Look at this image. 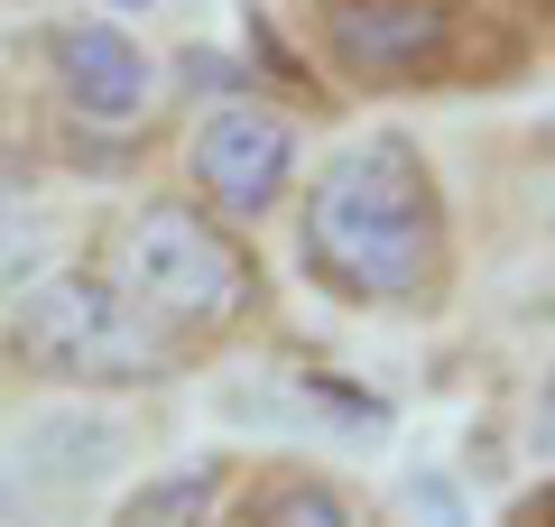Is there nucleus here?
Returning <instances> with one entry per match:
<instances>
[{
	"label": "nucleus",
	"instance_id": "f257e3e1",
	"mask_svg": "<svg viewBox=\"0 0 555 527\" xmlns=\"http://www.w3.org/2000/svg\"><path fill=\"white\" fill-rule=\"evenodd\" d=\"M287 241L306 287L371 324H436L463 296L454 195L416 130H352L324 157H306Z\"/></svg>",
	"mask_w": 555,
	"mask_h": 527
},
{
	"label": "nucleus",
	"instance_id": "f03ea898",
	"mask_svg": "<svg viewBox=\"0 0 555 527\" xmlns=\"http://www.w3.org/2000/svg\"><path fill=\"white\" fill-rule=\"evenodd\" d=\"M297 20L334 93L371 102L518 93L546 65V38L509 0H297Z\"/></svg>",
	"mask_w": 555,
	"mask_h": 527
},
{
	"label": "nucleus",
	"instance_id": "7ed1b4c3",
	"mask_svg": "<svg viewBox=\"0 0 555 527\" xmlns=\"http://www.w3.org/2000/svg\"><path fill=\"white\" fill-rule=\"evenodd\" d=\"M93 259L112 269V287L130 296L185 361H222V351L259 343L269 333V259L250 232L214 222L195 195L158 185V195H130L112 222L93 232Z\"/></svg>",
	"mask_w": 555,
	"mask_h": 527
},
{
	"label": "nucleus",
	"instance_id": "20e7f679",
	"mask_svg": "<svg viewBox=\"0 0 555 527\" xmlns=\"http://www.w3.org/2000/svg\"><path fill=\"white\" fill-rule=\"evenodd\" d=\"M0 371L65 398H139L185 380L195 361L112 287V269L93 250H75V259H47L20 287V306L0 314Z\"/></svg>",
	"mask_w": 555,
	"mask_h": 527
},
{
	"label": "nucleus",
	"instance_id": "39448f33",
	"mask_svg": "<svg viewBox=\"0 0 555 527\" xmlns=\"http://www.w3.org/2000/svg\"><path fill=\"white\" fill-rule=\"evenodd\" d=\"M38 102L56 149H75V167L93 176H130L139 157L167 139V56L139 38L112 10H83V20H47L38 28Z\"/></svg>",
	"mask_w": 555,
	"mask_h": 527
},
{
	"label": "nucleus",
	"instance_id": "423d86ee",
	"mask_svg": "<svg viewBox=\"0 0 555 527\" xmlns=\"http://www.w3.org/2000/svg\"><path fill=\"white\" fill-rule=\"evenodd\" d=\"M306 185V120L269 93H232L204 102L195 130L177 139V195H195L214 222L232 232H259L297 204Z\"/></svg>",
	"mask_w": 555,
	"mask_h": 527
},
{
	"label": "nucleus",
	"instance_id": "0eeeda50",
	"mask_svg": "<svg viewBox=\"0 0 555 527\" xmlns=\"http://www.w3.org/2000/svg\"><path fill=\"white\" fill-rule=\"evenodd\" d=\"M222 518L232 527H371V509H361L352 481H334L324 463H297V453H241Z\"/></svg>",
	"mask_w": 555,
	"mask_h": 527
},
{
	"label": "nucleus",
	"instance_id": "6e6552de",
	"mask_svg": "<svg viewBox=\"0 0 555 527\" xmlns=\"http://www.w3.org/2000/svg\"><path fill=\"white\" fill-rule=\"evenodd\" d=\"M232 472H241V453H195V463H167V472H149V481L120 490L102 527H222Z\"/></svg>",
	"mask_w": 555,
	"mask_h": 527
},
{
	"label": "nucleus",
	"instance_id": "1a4fd4ad",
	"mask_svg": "<svg viewBox=\"0 0 555 527\" xmlns=\"http://www.w3.org/2000/svg\"><path fill=\"white\" fill-rule=\"evenodd\" d=\"M47 269V204L28 185H0V314L20 306V287Z\"/></svg>",
	"mask_w": 555,
	"mask_h": 527
},
{
	"label": "nucleus",
	"instance_id": "9d476101",
	"mask_svg": "<svg viewBox=\"0 0 555 527\" xmlns=\"http://www.w3.org/2000/svg\"><path fill=\"white\" fill-rule=\"evenodd\" d=\"M398 509H416L426 527H473V509H463V490L444 481V472H408V490H398Z\"/></svg>",
	"mask_w": 555,
	"mask_h": 527
},
{
	"label": "nucleus",
	"instance_id": "9b49d317",
	"mask_svg": "<svg viewBox=\"0 0 555 527\" xmlns=\"http://www.w3.org/2000/svg\"><path fill=\"white\" fill-rule=\"evenodd\" d=\"M20 149H28V112L10 102V83H0V185H20Z\"/></svg>",
	"mask_w": 555,
	"mask_h": 527
},
{
	"label": "nucleus",
	"instance_id": "f8f14e48",
	"mask_svg": "<svg viewBox=\"0 0 555 527\" xmlns=\"http://www.w3.org/2000/svg\"><path fill=\"white\" fill-rule=\"evenodd\" d=\"M500 527H555V472H546V481H528V490H518V500L500 509Z\"/></svg>",
	"mask_w": 555,
	"mask_h": 527
},
{
	"label": "nucleus",
	"instance_id": "ddd939ff",
	"mask_svg": "<svg viewBox=\"0 0 555 527\" xmlns=\"http://www.w3.org/2000/svg\"><path fill=\"white\" fill-rule=\"evenodd\" d=\"M528 445L555 453V371H546V389H537V426H528Z\"/></svg>",
	"mask_w": 555,
	"mask_h": 527
},
{
	"label": "nucleus",
	"instance_id": "4468645a",
	"mask_svg": "<svg viewBox=\"0 0 555 527\" xmlns=\"http://www.w3.org/2000/svg\"><path fill=\"white\" fill-rule=\"evenodd\" d=\"M509 10H518V20H528V28H537V38H546V47H555V0H509Z\"/></svg>",
	"mask_w": 555,
	"mask_h": 527
},
{
	"label": "nucleus",
	"instance_id": "2eb2a0df",
	"mask_svg": "<svg viewBox=\"0 0 555 527\" xmlns=\"http://www.w3.org/2000/svg\"><path fill=\"white\" fill-rule=\"evenodd\" d=\"M112 10H149V0H112Z\"/></svg>",
	"mask_w": 555,
	"mask_h": 527
},
{
	"label": "nucleus",
	"instance_id": "dca6fc26",
	"mask_svg": "<svg viewBox=\"0 0 555 527\" xmlns=\"http://www.w3.org/2000/svg\"><path fill=\"white\" fill-rule=\"evenodd\" d=\"M222 527H232V518H222Z\"/></svg>",
	"mask_w": 555,
	"mask_h": 527
}]
</instances>
